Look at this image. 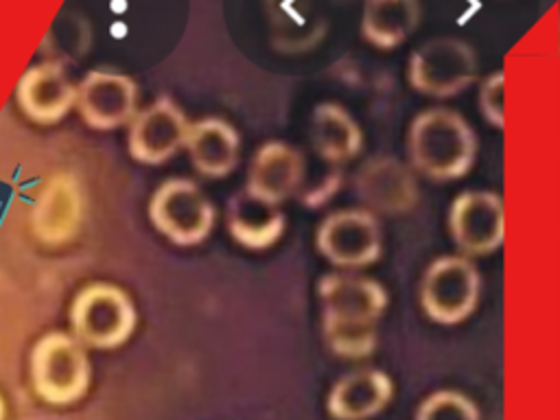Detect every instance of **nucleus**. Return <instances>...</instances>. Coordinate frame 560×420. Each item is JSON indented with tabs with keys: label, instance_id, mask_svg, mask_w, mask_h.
<instances>
[{
	"label": "nucleus",
	"instance_id": "obj_1",
	"mask_svg": "<svg viewBox=\"0 0 560 420\" xmlns=\"http://www.w3.org/2000/svg\"><path fill=\"white\" fill-rule=\"evenodd\" d=\"M407 153L416 173L433 182H453L472 168L477 136L462 114L429 107L409 125Z\"/></svg>",
	"mask_w": 560,
	"mask_h": 420
},
{
	"label": "nucleus",
	"instance_id": "obj_2",
	"mask_svg": "<svg viewBox=\"0 0 560 420\" xmlns=\"http://www.w3.org/2000/svg\"><path fill=\"white\" fill-rule=\"evenodd\" d=\"M28 370L35 394L50 405L77 402L92 381L88 350L63 330H48L33 343Z\"/></svg>",
	"mask_w": 560,
	"mask_h": 420
},
{
	"label": "nucleus",
	"instance_id": "obj_3",
	"mask_svg": "<svg viewBox=\"0 0 560 420\" xmlns=\"http://www.w3.org/2000/svg\"><path fill=\"white\" fill-rule=\"evenodd\" d=\"M68 319L70 335L83 348L112 350L131 337L138 313L127 291L109 282H92L72 298Z\"/></svg>",
	"mask_w": 560,
	"mask_h": 420
},
{
	"label": "nucleus",
	"instance_id": "obj_4",
	"mask_svg": "<svg viewBox=\"0 0 560 420\" xmlns=\"http://www.w3.org/2000/svg\"><path fill=\"white\" fill-rule=\"evenodd\" d=\"M481 276L466 256H438L424 269L420 282V304L424 315L444 326L468 319L479 302Z\"/></svg>",
	"mask_w": 560,
	"mask_h": 420
},
{
	"label": "nucleus",
	"instance_id": "obj_5",
	"mask_svg": "<svg viewBox=\"0 0 560 420\" xmlns=\"http://www.w3.org/2000/svg\"><path fill=\"white\" fill-rule=\"evenodd\" d=\"M479 70L477 52L459 37H435L418 46L407 66L409 85L433 98H448L464 92Z\"/></svg>",
	"mask_w": 560,
	"mask_h": 420
},
{
	"label": "nucleus",
	"instance_id": "obj_6",
	"mask_svg": "<svg viewBox=\"0 0 560 420\" xmlns=\"http://www.w3.org/2000/svg\"><path fill=\"white\" fill-rule=\"evenodd\" d=\"M149 219L171 243L188 247L201 243L212 232L217 210L192 179L173 177L162 182L151 195Z\"/></svg>",
	"mask_w": 560,
	"mask_h": 420
},
{
	"label": "nucleus",
	"instance_id": "obj_7",
	"mask_svg": "<svg viewBox=\"0 0 560 420\" xmlns=\"http://www.w3.org/2000/svg\"><path fill=\"white\" fill-rule=\"evenodd\" d=\"M317 295L322 328H376L389 304V295L378 280L352 271L322 276Z\"/></svg>",
	"mask_w": 560,
	"mask_h": 420
},
{
	"label": "nucleus",
	"instance_id": "obj_8",
	"mask_svg": "<svg viewBox=\"0 0 560 420\" xmlns=\"http://www.w3.org/2000/svg\"><path fill=\"white\" fill-rule=\"evenodd\" d=\"M315 245L335 267L363 269L383 254L381 223L368 210H337L319 223Z\"/></svg>",
	"mask_w": 560,
	"mask_h": 420
},
{
	"label": "nucleus",
	"instance_id": "obj_9",
	"mask_svg": "<svg viewBox=\"0 0 560 420\" xmlns=\"http://www.w3.org/2000/svg\"><path fill=\"white\" fill-rule=\"evenodd\" d=\"M448 232L462 256L497 252L505 238V210L492 190H464L448 210Z\"/></svg>",
	"mask_w": 560,
	"mask_h": 420
},
{
	"label": "nucleus",
	"instance_id": "obj_10",
	"mask_svg": "<svg viewBox=\"0 0 560 420\" xmlns=\"http://www.w3.org/2000/svg\"><path fill=\"white\" fill-rule=\"evenodd\" d=\"M74 107L83 122L98 131L129 125L138 114V85L112 70H90L77 85Z\"/></svg>",
	"mask_w": 560,
	"mask_h": 420
},
{
	"label": "nucleus",
	"instance_id": "obj_11",
	"mask_svg": "<svg viewBox=\"0 0 560 420\" xmlns=\"http://www.w3.org/2000/svg\"><path fill=\"white\" fill-rule=\"evenodd\" d=\"M188 125L186 114L173 98H155L129 122V155L136 162L151 166L168 162L179 149H184Z\"/></svg>",
	"mask_w": 560,
	"mask_h": 420
},
{
	"label": "nucleus",
	"instance_id": "obj_12",
	"mask_svg": "<svg viewBox=\"0 0 560 420\" xmlns=\"http://www.w3.org/2000/svg\"><path fill=\"white\" fill-rule=\"evenodd\" d=\"M354 192L368 212L402 214L418 201V182L413 168L394 155H374L361 164L354 175Z\"/></svg>",
	"mask_w": 560,
	"mask_h": 420
},
{
	"label": "nucleus",
	"instance_id": "obj_13",
	"mask_svg": "<svg viewBox=\"0 0 560 420\" xmlns=\"http://www.w3.org/2000/svg\"><path fill=\"white\" fill-rule=\"evenodd\" d=\"M85 199L72 173H52L35 197L31 228L44 245H63L81 230Z\"/></svg>",
	"mask_w": 560,
	"mask_h": 420
},
{
	"label": "nucleus",
	"instance_id": "obj_14",
	"mask_svg": "<svg viewBox=\"0 0 560 420\" xmlns=\"http://www.w3.org/2000/svg\"><path fill=\"white\" fill-rule=\"evenodd\" d=\"M304 166L306 155L300 149L280 140H269L256 149L243 190L265 203L280 206L295 197L304 177Z\"/></svg>",
	"mask_w": 560,
	"mask_h": 420
},
{
	"label": "nucleus",
	"instance_id": "obj_15",
	"mask_svg": "<svg viewBox=\"0 0 560 420\" xmlns=\"http://www.w3.org/2000/svg\"><path fill=\"white\" fill-rule=\"evenodd\" d=\"M77 85L59 61L31 66L18 81L15 98L20 109L39 125L59 122L74 107Z\"/></svg>",
	"mask_w": 560,
	"mask_h": 420
},
{
	"label": "nucleus",
	"instance_id": "obj_16",
	"mask_svg": "<svg viewBox=\"0 0 560 420\" xmlns=\"http://www.w3.org/2000/svg\"><path fill=\"white\" fill-rule=\"evenodd\" d=\"M392 396V378L383 370L363 368L335 381L326 396V411L335 420H368L383 411Z\"/></svg>",
	"mask_w": 560,
	"mask_h": 420
},
{
	"label": "nucleus",
	"instance_id": "obj_17",
	"mask_svg": "<svg viewBox=\"0 0 560 420\" xmlns=\"http://www.w3.org/2000/svg\"><path fill=\"white\" fill-rule=\"evenodd\" d=\"M184 149L197 173L210 179L230 175L238 164V131L219 116H208L188 125Z\"/></svg>",
	"mask_w": 560,
	"mask_h": 420
},
{
	"label": "nucleus",
	"instance_id": "obj_18",
	"mask_svg": "<svg viewBox=\"0 0 560 420\" xmlns=\"http://www.w3.org/2000/svg\"><path fill=\"white\" fill-rule=\"evenodd\" d=\"M228 232L247 249H267L284 234V214L278 206L265 203L245 190L230 197L225 208Z\"/></svg>",
	"mask_w": 560,
	"mask_h": 420
},
{
	"label": "nucleus",
	"instance_id": "obj_19",
	"mask_svg": "<svg viewBox=\"0 0 560 420\" xmlns=\"http://www.w3.org/2000/svg\"><path fill=\"white\" fill-rule=\"evenodd\" d=\"M311 144L315 158L339 166L361 151L363 133L343 105L326 101L313 109Z\"/></svg>",
	"mask_w": 560,
	"mask_h": 420
},
{
	"label": "nucleus",
	"instance_id": "obj_20",
	"mask_svg": "<svg viewBox=\"0 0 560 420\" xmlns=\"http://www.w3.org/2000/svg\"><path fill=\"white\" fill-rule=\"evenodd\" d=\"M422 7L416 0H372L361 13V37L376 48L400 46L420 24Z\"/></svg>",
	"mask_w": 560,
	"mask_h": 420
},
{
	"label": "nucleus",
	"instance_id": "obj_21",
	"mask_svg": "<svg viewBox=\"0 0 560 420\" xmlns=\"http://www.w3.org/2000/svg\"><path fill=\"white\" fill-rule=\"evenodd\" d=\"M341 182H343V173L339 166L326 164L319 158H315V164H311L306 158L304 177L295 192V199L306 208L324 206L341 188Z\"/></svg>",
	"mask_w": 560,
	"mask_h": 420
},
{
	"label": "nucleus",
	"instance_id": "obj_22",
	"mask_svg": "<svg viewBox=\"0 0 560 420\" xmlns=\"http://www.w3.org/2000/svg\"><path fill=\"white\" fill-rule=\"evenodd\" d=\"M413 420H481V416L468 396L455 389H438L418 405Z\"/></svg>",
	"mask_w": 560,
	"mask_h": 420
},
{
	"label": "nucleus",
	"instance_id": "obj_23",
	"mask_svg": "<svg viewBox=\"0 0 560 420\" xmlns=\"http://www.w3.org/2000/svg\"><path fill=\"white\" fill-rule=\"evenodd\" d=\"M332 354L343 359L370 357L376 348V328H322Z\"/></svg>",
	"mask_w": 560,
	"mask_h": 420
},
{
	"label": "nucleus",
	"instance_id": "obj_24",
	"mask_svg": "<svg viewBox=\"0 0 560 420\" xmlns=\"http://www.w3.org/2000/svg\"><path fill=\"white\" fill-rule=\"evenodd\" d=\"M505 72L494 70L488 74L479 88V109L481 116L497 129L505 127Z\"/></svg>",
	"mask_w": 560,
	"mask_h": 420
},
{
	"label": "nucleus",
	"instance_id": "obj_25",
	"mask_svg": "<svg viewBox=\"0 0 560 420\" xmlns=\"http://www.w3.org/2000/svg\"><path fill=\"white\" fill-rule=\"evenodd\" d=\"M0 420H4V400L0 396Z\"/></svg>",
	"mask_w": 560,
	"mask_h": 420
}]
</instances>
